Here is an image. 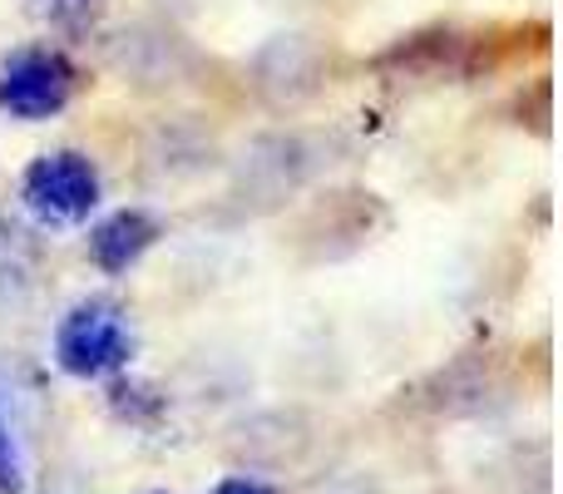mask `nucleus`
<instances>
[{"mask_svg":"<svg viewBox=\"0 0 563 494\" xmlns=\"http://www.w3.org/2000/svg\"><path fill=\"white\" fill-rule=\"evenodd\" d=\"M134 356V331L119 301L109 297H85L59 317L55 327V366L75 381H99L114 376Z\"/></svg>","mask_w":563,"mask_h":494,"instance_id":"nucleus-1","label":"nucleus"},{"mask_svg":"<svg viewBox=\"0 0 563 494\" xmlns=\"http://www.w3.org/2000/svg\"><path fill=\"white\" fill-rule=\"evenodd\" d=\"M20 204L40 228H79L99 208V168L79 149H49L20 174Z\"/></svg>","mask_w":563,"mask_h":494,"instance_id":"nucleus-2","label":"nucleus"},{"mask_svg":"<svg viewBox=\"0 0 563 494\" xmlns=\"http://www.w3.org/2000/svg\"><path fill=\"white\" fill-rule=\"evenodd\" d=\"M213 494H273L267 485H257V480H223Z\"/></svg>","mask_w":563,"mask_h":494,"instance_id":"nucleus-7","label":"nucleus"},{"mask_svg":"<svg viewBox=\"0 0 563 494\" xmlns=\"http://www.w3.org/2000/svg\"><path fill=\"white\" fill-rule=\"evenodd\" d=\"M75 89L79 69L59 45H20L0 55V114L20 124H45L65 114Z\"/></svg>","mask_w":563,"mask_h":494,"instance_id":"nucleus-3","label":"nucleus"},{"mask_svg":"<svg viewBox=\"0 0 563 494\" xmlns=\"http://www.w3.org/2000/svg\"><path fill=\"white\" fill-rule=\"evenodd\" d=\"M25 10L59 35H85L104 15V0H25Z\"/></svg>","mask_w":563,"mask_h":494,"instance_id":"nucleus-5","label":"nucleus"},{"mask_svg":"<svg viewBox=\"0 0 563 494\" xmlns=\"http://www.w3.org/2000/svg\"><path fill=\"white\" fill-rule=\"evenodd\" d=\"M158 233H164V228H158V218L148 213V208H114V213H104L89 228V262H95L104 277H119V272H129L158 243Z\"/></svg>","mask_w":563,"mask_h":494,"instance_id":"nucleus-4","label":"nucleus"},{"mask_svg":"<svg viewBox=\"0 0 563 494\" xmlns=\"http://www.w3.org/2000/svg\"><path fill=\"white\" fill-rule=\"evenodd\" d=\"M0 494H25V450L5 410H0Z\"/></svg>","mask_w":563,"mask_h":494,"instance_id":"nucleus-6","label":"nucleus"}]
</instances>
